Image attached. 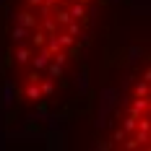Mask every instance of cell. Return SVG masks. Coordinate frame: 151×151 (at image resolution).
Masks as SVG:
<instances>
[{"label": "cell", "instance_id": "6da1fadb", "mask_svg": "<svg viewBox=\"0 0 151 151\" xmlns=\"http://www.w3.org/2000/svg\"><path fill=\"white\" fill-rule=\"evenodd\" d=\"M120 0H0V83L8 120H73L115 60ZM120 55V52H117Z\"/></svg>", "mask_w": 151, "mask_h": 151}, {"label": "cell", "instance_id": "7a4b0ae2", "mask_svg": "<svg viewBox=\"0 0 151 151\" xmlns=\"http://www.w3.org/2000/svg\"><path fill=\"white\" fill-rule=\"evenodd\" d=\"M102 109L104 149H149V60L138 50L130 60H115L96 89L94 104Z\"/></svg>", "mask_w": 151, "mask_h": 151}]
</instances>
